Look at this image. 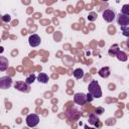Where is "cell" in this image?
<instances>
[{"label":"cell","instance_id":"1","mask_svg":"<svg viewBox=\"0 0 129 129\" xmlns=\"http://www.w3.org/2000/svg\"><path fill=\"white\" fill-rule=\"evenodd\" d=\"M88 91L89 93H91L93 95L94 98H101L102 97V90H101V87L99 85V83L96 81V80H92L91 83L89 84V87H88Z\"/></svg>","mask_w":129,"mask_h":129},{"label":"cell","instance_id":"2","mask_svg":"<svg viewBox=\"0 0 129 129\" xmlns=\"http://www.w3.org/2000/svg\"><path fill=\"white\" fill-rule=\"evenodd\" d=\"M39 123V117L36 114H29L26 117V125L28 127H35Z\"/></svg>","mask_w":129,"mask_h":129},{"label":"cell","instance_id":"3","mask_svg":"<svg viewBox=\"0 0 129 129\" xmlns=\"http://www.w3.org/2000/svg\"><path fill=\"white\" fill-rule=\"evenodd\" d=\"M15 89L20 91V92H23V93H28L30 91V87L29 85L24 81V82H21V81H17L14 85Z\"/></svg>","mask_w":129,"mask_h":129},{"label":"cell","instance_id":"4","mask_svg":"<svg viewBox=\"0 0 129 129\" xmlns=\"http://www.w3.org/2000/svg\"><path fill=\"white\" fill-rule=\"evenodd\" d=\"M116 19H117V23L120 26H127V25H129V15H125V14L120 12L116 16Z\"/></svg>","mask_w":129,"mask_h":129},{"label":"cell","instance_id":"5","mask_svg":"<svg viewBox=\"0 0 129 129\" xmlns=\"http://www.w3.org/2000/svg\"><path fill=\"white\" fill-rule=\"evenodd\" d=\"M12 85V79L11 77H8V76H5V77H1L0 78V88L5 90V89H8L10 88Z\"/></svg>","mask_w":129,"mask_h":129},{"label":"cell","instance_id":"6","mask_svg":"<svg viewBox=\"0 0 129 129\" xmlns=\"http://www.w3.org/2000/svg\"><path fill=\"white\" fill-rule=\"evenodd\" d=\"M74 101L76 104L78 105H85L87 101V95H85L84 93H77L74 96Z\"/></svg>","mask_w":129,"mask_h":129},{"label":"cell","instance_id":"7","mask_svg":"<svg viewBox=\"0 0 129 129\" xmlns=\"http://www.w3.org/2000/svg\"><path fill=\"white\" fill-rule=\"evenodd\" d=\"M116 17V14L113 10L111 9H106L105 11H103V18L105 21L107 22H112Z\"/></svg>","mask_w":129,"mask_h":129},{"label":"cell","instance_id":"8","mask_svg":"<svg viewBox=\"0 0 129 129\" xmlns=\"http://www.w3.org/2000/svg\"><path fill=\"white\" fill-rule=\"evenodd\" d=\"M40 42H41V39H40L39 35H37V34H32V35H30L29 38H28V43H29V45L32 46V47L38 46V45L40 44Z\"/></svg>","mask_w":129,"mask_h":129},{"label":"cell","instance_id":"9","mask_svg":"<svg viewBox=\"0 0 129 129\" xmlns=\"http://www.w3.org/2000/svg\"><path fill=\"white\" fill-rule=\"evenodd\" d=\"M110 74H111V72H110V68H109V67H103V68L100 69L99 72H98V75H99L100 77L104 78V79L108 78V77L110 76Z\"/></svg>","mask_w":129,"mask_h":129},{"label":"cell","instance_id":"10","mask_svg":"<svg viewBox=\"0 0 129 129\" xmlns=\"http://www.w3.org/2000/svg\"><path fill=\"white\" fill-rule=\"evenodd\" d=\"M119 50H120V49H119V45H118L117 43H115V44L111 45V47H110L109 50H108V53H109V55H111V56H116V54L118 53Z\"/></svg>","mask_w":129,"mask_h":129},{"label":"cell","instance_id":"11","mask_svg":"<svg viewBox=\"0 0 129 129\" xmlns=\"http://www.w3.org/2000/svg\"><path fill=\"white\" fill-rule=\"evenodd\" d=\"M8 68V59L4 56H0V71L4 72Z\"/></svg>","mask_w":129,"mask_h":129},{"label":"cell","instance_id":"12","mask_svg":"<svg viewBox=\"0 0 129 129\" xmlns=\"http://www.w3.org/2000/svg\"><path fill=\"white\" fill-rule=\"evenodd\" d=\"M37 80L39 83H42V84H46L48 82V76L45 74V73H39L38 76H37Z\"/></svg>","mask_w":129,"mask_h":129},{"label":"cell","instance_id":"13","mask_svg":"<svg viewBox=\"0 0 129 129\" xmlns=\"http://www.w3.org/2000/svg\"><path fill=\"white\" fill-rule=\"evenodd\" d=\"M99 122V118H98V115L96 113H92L90 116H89V123L91 125H97V123Z\"/></svg>","mask_w":129,"mask_h":129},{"label":"cell","instance_id":"14","mask_svg":"<svg viewBox=\"0 0 129 129\" xmlns=\"http://www.w3.org/2000/svg\"><path fill=\"white\" fill-rule=\"evenodd\" d=\"M116 57H117V59L120 60V61H126L127 58H128L127 54H126L124 51H122V50H119V51H118V53L116 54Z\"/></svg>","mask_w":129,"mask_h":129},{"label":"cell","instance_id":"15","mask_svg":"<svg viewBox=\"0 0 129 129\" xmlns=\"http://www.w3.org/2000/svg\"><path fill=\"white\" fill-rule=\"evenodd\" d=\"M73 74H74V77L76 79H82L84 77V71L82 69H76Z\"/></svg>","mask_w":129,"mask_h":129},{"label":"cell","instance_id":"16","mask_svg":"<svg viewBox=\"0 0 129 129\" xmlns=\"http://www.w3.org/2000/svg\"><path fill=\"white\" fill-rule=\"evenodd\" d=\"M35 75L34 74H30V75H28L27 77H26V79H25V82L28 84V85H30V84H32L34 81H35Z\"/></svg>","mask_w":129,"mask_h":129},{"label":"cell","instance_id":"17","mask_svg":"<svg viewBox=\"0 0 129 129\" xmlns=\"http://www.w3.org/2000/svg\"><path fill=\"white\" fill-rule=\"evenodd\" d=\"M121 27V31H122V34L126 37H129V25L127 26H120Z\"/></svg>","mask_w":129,"mask_h":129},{"label":"cell","instance_id":"18","mask_svg":"<svg viewBox=\"0 0 129 129\" xmlns=\"http://www.w3.org/2000/svg\"><path fill=\"white\" fill-rule=\"evenodd\" d=\"M121 13L125 15H129V4H124L121 8Z\"/></svg>","mask_w":129,"mask_h":129},{"label":"cell","instance_id":"19","mask_svg":"<svg viewBox=\"0 0 129 129\" xmlns=\"http://www.w3.org/2000/svg\"><path fill=\"white\" fill-rule=\"evenodd\" d=\"M96 18H97V14H96V13H94V12L90 13V14H89V16H88V19H89L90 21H94Z\"/></svg>","mask_w":129,"mask_h":129},{"label":"cell","instance_id":"20","mask_svg":"<svg viewBox=\"0 0 129 129\" xmlns=\"http://www.w3.org/2000/svg\"><path fill=\"white\" fill-rule=\"evenodd\" d=\"M2 20L4 22H9V21H11V16L9 14H5L2 16Z\"/></svg>","mask_w":129,"mask_h":129},{"label":"cell","instance_id":"21","mask_svg":"<svg viewBox=\"0 0 129 129\" xmlns=\"http://www.w3.org/2000/svg\"><path fill=\"white\" fill-rule=\"evenodd\" d=\"M103 113H104V109H103L102 107L97 108V110H96V114H97V115H102Z\"/></svg>","mask_w":129,"mask_h":129},{"label":"cell","instance_id":"22","mask_svg":"<svg viewBox=\"0 0 129 129\" xmlns=\"http://www.w3.org/2000/svg\"><path fill=\"white\" fill-rule=\"evenodd\" d=\"M93 99H94L93 95H92L91 93H88V94H87V101H88V102H92Z\"/></svg>","mask_w":129,"mask_h":129},{"label":"cell","instance_id":"23","mask_svg":"<svg viewBox=\"0 0 129 129\" xmlns=\"http://www.w3.org/2000/svg\"><path fill=\"white\" fill-rule=\"evenodd\" d=\"M126 44H127V47L129 48V37L127 38V41H126Z\"/></svg>","mask_w":129,"mask_h":129},{"label":"cell","instance_id":"24","mask_svg":"<svg viewBox=\"0 0 129 129\" xmlns=\"http://www.w3.org/2000/svg\"><path fill=\"white\" fill-rule=\"evenodd\" d=\"M102 1H105V2H107V1H109V0H102Z\"/></svg>","mask_w":129,"mask_h":129}]
</instances>
